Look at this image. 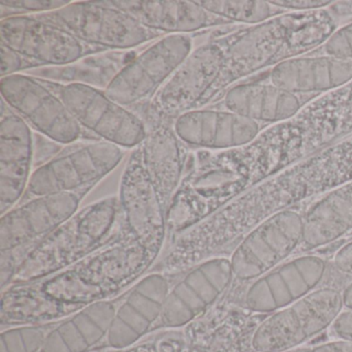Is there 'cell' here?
I'll list each match as a JSON object with an SVG mask.
<instances>
[{"label":"cell","mask_w":352,"mask_h":352,"mask_svg":"<svg viewBox=\"0 0 352 352\" xmlns=\"http://www.w3.org/2000/svg\"><path fill=\"white\" fill-rule=\"evenodd\" d=\"M153 263L124 234L79 263L36 281L13 283L1 292L3 327L63 320L94 302L123 296Z\"/></svg>","instance_id":"1"},{"label":"cell","mask_w":352,"mask_h":352,"mask_svg":"<svg viewBox=\"0 0 352 352\" xmlns=\"http://www.w3.org/2000/svg\"><path fill=\"white\" fill-rule=\"evenodd\" d=\"M337 25L335 16L323 9L284 14L245 30L222 47L223 65L203 104L241 78L325 44Z\"/></svg>","instance_id":"2"},{"label":"cell","mask_w":352,"mask_h":352,"mask_svg":"<svg viewBox=\"0 0 352 352\" xmlns=\"http://www.w3.org/2000/svg\"><path fill=\"white\" fill-rule=\"evenodd\" d=\"M123 234L118 197L79 210L28 253L13 283L36 281L79 263Z\"/></svg>","instance_id":"3"},{"label":"cell","mask_w":352,"mask_h":352,"mask_svg":"<svg viewBox=\"0 0 352 352\" xmlns=\"http://www.w3.org/2000/svg\"><path fill=\"white\" fill-rule=\"evenodd\" d=\"M343 292L317 288L294 304L275 311L252 329L253 352H292L327 333L344 310Z\"/></svg>","instance_id":"4"},{"label":"cell","mask_w":352,"mask_h":352,"mask_svg":"<svg viewBox=\"0 0 352 352\" xmlns=\"http://www.w3.org/2000/svg\"><path fill=\"white\" fill-rule=\"evenodd\" d=\"M118 201L123 234L155 265L168 234V211L146 173L140 147L133 150L121 177Z\"/></svg>","instance_id":"5"},{"label":"cell","mask_w":352,"mask_h":352,"mask_svg":"<svg viewBox=\"0 0 352 352\" xmlns=\"http://www.w3.org/2000/svg\"><path fill=\"white\" fill-rule=\"evenodd\" d=\"M38 17L60 26L83 44L113 50L135 48L160 36L111 1H79Z\"/></svg>","instance_id":"6"},{"label":"cell","mask_w":352,"mask_h":352,"mask_svg":"<svg viewBox=\"0 0 352 352\" xmlns=\"http://www.w3.org/2000/svg\"><path fill=\"white\" fill-rule=\"evenodd\" d=\"M223 59L220 45L206 44L191 51L152 98L147 113L149 124L170 123L201 106L219 77Z\"/></svg>","instance_id":"7"},{"label":"cell","mask_w":352,"mask_h":352,"mask_svg":"<svg viewBox=\"0 0 352 352\" xmlns=\"http://www.w3.org/2000/svg\"><path fill=\"white\" fill-rule=\"evenodd\" d=\"M304 216L283 210L251 230L232 250L234 279L251 282L269 273L302 246Z\"/></svg>","instance_id":"8"},{"label":"cell","mask_w":352,"mask_h":352,"mask_svg":"<svg viewBox=\"0 0 352 352\" xmlns=\"http://www.w3.org/2000/svg\"><path fill=\"white\" fill-rule=\"evenodd\" d=\"M124 152L108 142H94L60 153L36 168L26 193L42 197L92 189L122 162Z\"/></svg>","instance_id":"9"},{"label":"cell","mask_w":352,"mask_h":352,"mask_svg":"<svg viewBox=\"0 0 352 352\" xmlns=\"http://www.w3.org/2000/svg\"><path fill=\"white\" fill-rule=\"evenodd\" d=\"M191 51L192 40L187 34H168L129 61L104 91L126 108L153 98Z\"/></svg>","instance_id":"10"},{"label":"cell","mask_w":352,"mask_h":352,"mask_svg":"<svg viewBox=\"0 0 352 352\" xmlns=\"http://www.w3.org/2000/svg\"><path fill=\"white\" fill-rule=\"evenodd\" d=\"M59 96L80 126L121 148H138L147 137L146 123L106 91L87 83L63 86Z\"/></svg>","instance_id":"11"},{"label":"cell","mask_w":352,"mask_h":352,"mask_svg":"<svg viewBox=\"0 0 352 352\" xmlns=\"http://www.w3.org/2000/svg\"><path fill=\"white\" fill-rule=\"evenodd\" d=\"M3 100L30 129L52 141L67 145L79 139L82 127L60 96L30 75L1 78Z\"/></svg>","instance_id":"12"},{"label":"cell","mask_w":352,"mask_h":352,"mask_svg":"<svg viewBox=\"0 0 352 352\" xmlns=\"http://www.w3.org/2000/svg\"><path fill=\"white\" fill-rule=\"evenodd\" d=\"M170 287L162 315L152 331L177 329L203 316L234 280L230 257H216L195 265Z\"/></svg>","instance_id":"13"},{"label":"cell","mask_w":352,"mask_h":352,"mask_svg":"<svg viewBox=\"0 0 352 352\" xmlns=\"http://www.w3.org/2000/svg\"><path fill=\"white\" fill-rule=\"evenodd\" d=\"M91 189L32 197L1 215L0 250L28 253L79 211Z\"/></svg>","instance_id":"14"},{"label":"cell","mask_w":352,"mask_h":352,"mask_svg":"<svg viewBox=\"0 0 352 352\" xmlns=\"http://www.w3.org/2000/svg\"><path fill=\"white\" fill-rule=\"evenodd\" d=\"M327 271V261L317 255L286 261L252 281L243 296V306L253 314H271L316 290Z\"/></svg>","instance_id":"15"},{"label":"cell","mask_w":352,"mask_h":352,"mask_svg":"<svg viewBox=\"0 0 352 352\" xmlns=\"http://www.w3.org/2000/svg\"><path fill=\"white\" fill-rule=\"evenodd\" d=\"M1 43L36 65H65L85 54V44L38 16H10L0 22Z\"/></svg>","instance_id":"16"},{"label":"cell","mask_w":352,"mask_h":352,"mask_svg":"<svg viewBox=\"0 0 352 352\" xmlns=\"http://www.w3.org/2000/svg\"><path fill=\"white\" fill-rule=\"evenodd\" d=\"M168 276L151 271L133 284L123 296L106 341L114 350L139 343L152 331L162 315L170 292Z\"/></svg>","instance_id":"17"},{"label":"cell","mask_w":352,"mask_h":352,"mask_svg":"<svg viewBox=\"0 0 352 352\" xmlns=\"http://www.w3.org/2000/svg\"><path fill=\"white\" fill-rule=\"evenodd\" d=\"M173 125L183 143L205 150L236 149L252 143L259 133L257 122L228 110L193 109Z\"/></svg>","instance_id":"18"},{"label":"cell","mask_w":352,"mask_h":352,"mask_svg":"<svg viewBox=\"0 0 352 352\" xmlns=\"http://www.w3.org/2000/svg\"><path fill=\"white\" fill-rule=\"evenodd\" d=\"M34 166V133L18 115L3 116L0 124V213L9 212L28 190Z\"/></svg>","instance_id":"19"},{"label":"cell","mask_w":352,"mask_h":352,"mask_svg":"<svg viewBox=\"0 0 352 352\" xmlns=\"http://www.w3.org/2000/svg\"><path fill=\"white\" fill-rule=\"evenodd\" d=\"M183 144L174 125L162 122L147 126V137L140 146L144 168L166 211L185 174L187 155Z\"/></svg>","instance_id":"20"},{"label":"cell","mask_w":352,"mask_h":352,"mask_svg":"<svg viewBox=\"0 0 352 352\" xmlns=\"http://www.w3.org/2000/svg\"><path fill=\"white\" fill-rule=\"evenodd\" d=\"M120 298L94 302L58 321L40 352H88L108 337Z\"/></svg>","instance_id":"21"},{"label":"cell","mask_w":352,"mask_h":352,"mask_svg":"<svg viewBox=\"0 0 352 352\" xmlns=\"http://www.w3.org/2000/svg\"><path fill=\"white\" fill-rule=\"evenodd\" d=\"M153 32L186 34L230 23L204 9L199 1H111Z\"/></svg>","instance_id":"22"},{"label":"cell","mask_w":352,"mask_h":352,"mask_svg":"<svg viewBox=\"0 0 352 352\" xmlns=\"http://www.w3.org/2000/svg\"><path fill=\"white\" fill-rule=\"evenodd\" d=\"M271 83L292 94L325 91L352 81V59L296 57L272 69Z\"/></svg>","instance_id":"23"},{"label":"cell","mask_w":352,"mask_h":352,"mask_svg":"<svg viewBox=\"0 0 352 352\" xmlns=\"http://www.w3.org/2000/svg\"><path fill=\"white\" fill-rule=\"evenodd\" d=\"M352 230V181L327 191L304 216L302 246L321 248Z\"/></svg>","instance_id":"24"},{"label":"cell","mask_w":352,"mask_h":352,"mask_svg":"<svg viewBox=\"0 0 352 352\" xmlns=\"http://www.w3.org/2000/svg\"><path fill=\"white\" fill-rule=\"evenodd\" d=\"M230 112L255 121L287 120L300 112V104L296 94L273 84H241L230 88L224 98Z\"/></svg>","instance_id":"25"},{"label":"cell","mask_w":352,"mask_h":352,"mask_svg":"<svg viewBox=\"0 0 352 352\" xmlns=\"http://www.w3.org/2000/svg\"><path fill=\"white\" fill-rule=\"evenodd\" d=\"M296 122L310 129V150L352 131V81L311 104Z\"/></svg>","instance_id":"26"},{"label":"cell","mask_w":352,"mask_h":352,"mask_svg":"<svg viewBox=\"0 0 352 352\" xmlns=\"http://www.w3.org/2000/svg\"><path fill=\"white\" fill-rule=\"evenodd\" d=\"M199 5L210 13L226 21L263 23L274 15V6L267 1H226L199 0Z\"/></svg>","instance_id":"27"},{"label":"cell","mask_w":352,"mask_h":352,"mask_svg":"<svg viewBox=\"0 0 352 352\" xmlns=\"http://www.w3.org/2000/svg\"><path fill=\"white\" fill-rule=\"evenodd\" d=\"M57 322L15 325L3 329L0 352H40Z\"/></svg>","instance_id":"28"},{"label":"cell","mask_w":352,"mask_h":352,"mask_svg":"<svg viewBox=\"0 0 352 352\" xmlns=\"http://www.w3.org/2000/svg\"><path fill=\"white\" fill-rule=\"evenodd\" d=\"M73 1L67 0H1L0 8L8 9L14 16H24L28 13H51L67 7Z\"/></svg>","instance_id":"29"},{"label":"cell","mask_w":352,"mask_h":352,"mask_svg":"<svg viewBox=\"0 0 352 352\" xmlns=\"http://www.w3.org/2000/svg\"><path fill=\"white\" fill-rule=\"evenodd\" d=\"M329 56L340 59H352V23L340 28L324 44Z\"/></svg>","instance_id":"30"},{"label":"cell","mask_w":352,"mask_h":352,"mask_svg":"<svg viewBox=\"0 0 352 352\" xmlns=\"http://www.w3.org/2000/svg\"><path fill=\"white\" fill-rule=\"evenodd\" d=\"M34 166H44L47 162L60 154V144L52 141L49 138L36 133L34 135Z\"/></svg>","instance_id":"31"},{"label":"cell","mask_w":352,"mask_h":352,"mask_svg":"<svg viewBox=\"0 0 352 352\" xmlns=\"http://www.w3.org/2000/svg\"><path fill=\"white\" fill-rule=\"evenodd\" d=\"M329 339L352 343V310L344 309L327 331Z\"/></svg>","instance_id":"32"},{"label":"cell","mask_w":352,"mask_h":352,"mask_svg":"<svg viewBox=\"0 0 352 352\" xmlns=\"http://www.w3.org/2000/svg\"><path fill=\"white\" fill-rule=\"evenodd\" d=\"M0 52H1V78L18 74V72L24 67V60L30 61L3 43L0 46Z\"/></svg>","instance_id":"33"},{"label":"cell","mask_w":352,"mask_h":352,"mask_svg":"<svg viewBox=\"0 0 352 352\" xmlns=\"http://www.w3.org/2000/svg\"><path fill=\"white\" fill-rule=\"evenodd\" d=\"M272 5L281 9L294 10L296 12H311L323 10L333 5V1L329 0H275L269 1Z\"/></svg>","instance_id":"34"},{"label":"cell","mask_w":352,"mask_h":352,"mask_svg":"<svg viewBox=\"0 0 352 352\" xmlns=\"http://www.w3.org/2000/svg\"><path fill=\"white\" fill-rule=\"evenodd\" d=\"M168 335H158L157 337L139 342L131 347L111 352H168Z\"/></svg>","instance_id":"35"},{"label":"cell","mask_w":352,"mask_h":352,"mask_svg":"<svg viewBox=\"0 0 352 352\" xmlns=\"http://www.w3.org/2000/svg\"><path fill=\"white\" fill-rule=\"evenodd\" d=\"M292 352H352V343L343 340L329 339L320 343L304 346Z\"/></svg>","instance_id":"36"},{"label":"cell","mask_w":352,"mask_h":352,"mask_svg":"<svg viewBox=\"0 0 352 352\" xmlns=\"http://www.w3.org/2000/svg\"><path fill=\"white\" fill-rule=\"evenodd\" d=\"M336 269L346 276H352V241L346 243L333 255Z\"/></svg>","instance_id":"37"},{"label":"cell","mask_w":352,"mask_h":352,"mask_svg":"<svg viewBox=\"0 0 352 352\" xmlns=\"http://www.w3.org/2000/svg\"><path fill=\"white\" fill-rule=\"evenodd\" d=\"M327 10H329L336 18L352 16V1L333 3V6H329Z\"/></svg>","instance_id":"38"},{"label":"cell","mask_w":352,"mask_h":352,"mask_svg":"<svg viewBox=\"0 0 352 352\" xmlns=\"http://www.w3.org/2000/svg\"><path fill=\"white\" fill-rule=\"evenodd\" d=\"M251 352H253V351H251Z\"/></svg>","instance_id":"39"}]
</instances>
